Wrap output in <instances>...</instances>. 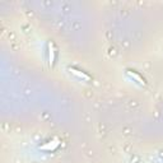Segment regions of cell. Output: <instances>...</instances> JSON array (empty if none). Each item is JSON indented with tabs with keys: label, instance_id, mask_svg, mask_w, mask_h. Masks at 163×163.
I'll return each mask as SVG.
<instances>
[{
	"label": "cell",
	"instance_id": "cell-1",
	"mask_svg": "<svg viewBox=\"0 0 163 163\" xmlns=\"http://www.w3.org/2000/svg\"><path fill=\"white\" fill-rule=\"evenodd\" d=\"M59 144H60V140H59L58 138H55L54 140H51V142H49V143H46V144L41 145V149H42V150H54L55 148L59 147Z\"/></svg>",
	"mask_w": 163,
	"mask_h": 163
},
{
	"label": "cell",
	"instance_id": "cell-2",
	"mask_svg": "<svg viewBox=\"0 0 163 163\" xmlns=\"http://www.w3.org/2000/svg\"><path fill=\"white\" fill-rule=\"evenodd\" d=\"M69 71H71L75 77H78V78H80V79H83V80H89L91 78H89V75H87L85 73H83V71H80V70H78V69H75V68H69Z\"/></svg>",
	"mask_w": 163,
	"mask_h": 163
},
{
	"label": "cell",
	"instance_id": "cell-3",
	"mask_svg": "<svg viewBox=\"0 0 163 163\" xmlns=\"http://www.w3.org/2000/svg\"><path fill=\"white\" fill-rule=\"evenodd\" d=\"M54 61H55V47H54V43L50 42L49 43V64L54 65Z\"/></svg>",
	"mask_w": 163,
	"mask_h": 163
},
{
	"label": "cell",
	"instance_id": "cell-4",
	"mask_svg": "<svg viewBox=\"0 0 163 163\" xmlns=\"http://www.w3.org/2000/svg\"><path fill=\"white\" fill-rule=\"evenodd\" d=\"M126 73H127V75H129V77H131V78H133L134 80H136L139 84H142V85H144V84H145L144 79H143L142 77H140L139 74H136V73H134V71H131V70H127Z\"/></svg>",
	"mask_w": 163,
	"mask_h": 163
},
{
	"label": "cell",
	"instance_id": "cell-5",
	"mask_svg": "<svg viewBox=\"0 0 163 163\" xmlns=\"http://www.w3.org/2000/svg\"><path fill=\"white\" fill-rule=\"evenodd\" d=\"M161 156H162V157H163V152H162V153H161Z\"/></svg>",
	"mask_w": 163,
	"mask_h": 163
}]
</instances>
